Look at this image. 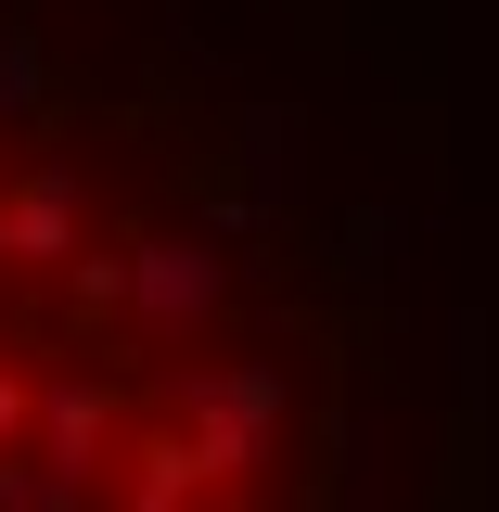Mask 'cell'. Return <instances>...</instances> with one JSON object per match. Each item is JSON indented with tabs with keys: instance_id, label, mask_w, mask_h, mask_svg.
<instances>
[{
	"instance_id": "obj_1",
	"label": "cell",
	"mask_w": 499,
	"mask_h": 512,
	"mask_svg": "<svg viewBox=\"0 0 499 512\" xmlns=\"http://www.w3.org/2000/svg\"><path fill=\"white\" fill-rule=\"evenodd\" d=\"M397 282L167 39L0 0V512H384Z\"/></svg>"
}]
</instances>
